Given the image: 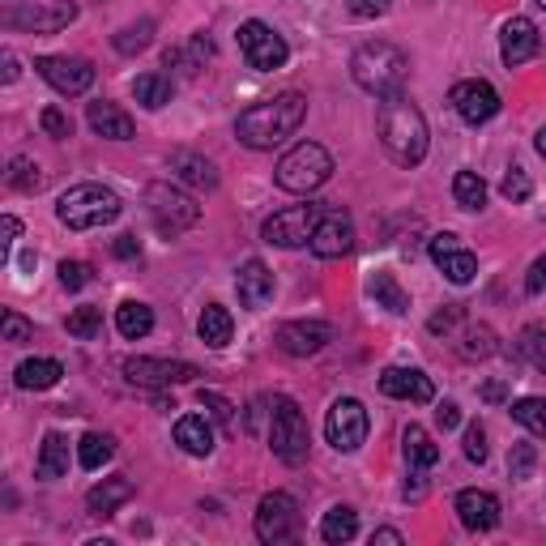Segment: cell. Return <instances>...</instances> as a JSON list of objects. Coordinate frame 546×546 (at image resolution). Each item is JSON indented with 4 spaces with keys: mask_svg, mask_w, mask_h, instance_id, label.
I'll list each match as a JSON object with an SVG mask.
<instances>
[{
    "mask_svg": "<svg viewBox=\"0 0 546 546\" xmlns=\"http://www.w3.org/2000/svg\"><path fill=\"white\" fill-rule=\"evenodd\" d=\"M376 133H380L384 154H389L397 167H419L423 158H427V146H431V137H427V120H423V111L410 103V94H406V90L384 94V99H380V111H376Z\"/></svg>",
    "mask_w": 546,
    "mask_h": 546,
    "instance_id": "cell-1",
    "label": "cell"
},
{
    "mask_svg": "<svg viewBox=\"0 0 546 546\" xmlns=\"http://www.w3.org/2000/svg\"><path fill=\"white\" fill-rule=\"evenodd\" d=\"M303 116H308V99L299 90H286V94H273L265 103H252L248 111H239L235 120V137L244 141L248 150H273L282 146L286 137L299 133Z\"/></svg>",
    "mask_w": 546,
    "mask_h": 546,
    "instance_id": "cell-2",
    "label": "cell"
},
{
    "mask_svg": "<svg viewBox=\"0 0 546 546\" xmlns=\"http://www.w3.org/2000/svg\"><path fill=\"white\" fill-rule=\"evenodd\" d=\"M350 77H355L359 90L384 99V94H397L401 86H406L410 56L401 52L397 43H389V39H372V43H363L359 52L350 56Z\"/></svg>",
    "mask_w": 546,
    "mask_h": 546,
    "instance_id": "cell-3",
    "label": "cell"
},
{
    "mask_svg": "<svg viewBox=\"0 0 546 546\" xmlns=\"http://www.w3.org/2000/svg\"><path fill=\"white\" fill-rule=\"evenodd\" d=\"M56 218L69 231H99L120 218V197L103 184H77L56 201Z\"/></svg>",
    "mask_w": 546,
    "mask_h": 546,
    "instance_id": "cell-4",
    "label": "cell"
},
{
    "mask_svg": "<svg viewBox=\"0 0 546 546\" xmlns=\"http://www.w3.org/2000/svg\"><path fill=\"white\" fill-rule=\"evenodd\" d=\"M329 175H333V154L325 146H316V141H299L295 150H286L278 158L273 180H278L282 192H299V197H308V192H316L320 184H329Z\"/></svg>",
    "mask_w": 546,
    "mask_h": 546,
    "instance_id": "cell-5",
    "label": "cell"
},
{
    "mask_svg": "<svg viewBox=\"0 0 546 546\" xmlns=\"http://www.w3.org/2000/svg\"><path fill=\"white\" fill-rule=\"evenodd\" d=\"M269 448H273V457L286 461V465L308 461L312 436H308V419H303L295 397H273V406H269Z\"/></svg>",
    "mask_w": 546,
    "mask_h": 546,
    "instance_id": "cell-6",
    "label": "cell"
},
{
    "mask_svg": "<svg viewBox=\"0 0 546 546\" xmlns=\"http://www.w3.org/2000/svg\"><path fill=\"white\" fill-rule=\"evenodd\" d=\"M146 214H150L158 235L175 239V235H184L188 227H197L201 222V205L192 201L188 192L171 188V184H150L146 188Z\"/></svg>",
    "mask_w": 546,
    "mask_h": 546,
    "instance_id": "cell-7",
    "label": "cell"
},
{
    "mask_svg": "<svg viewBox=\"0 0 546 546\" xmlns=\"http://www.w3.org/2000/svg\"><path fill=\"white\" fill-rule=\"evenodd\" d=\"M325 210H329V205H316V201L286 205V210L269 214L261 222V239H265V244H273V248H308L316 227H320V218H325Z\"/></svg>",
    "mask_w": 546,
    "mask_h": 546,
    "instance_id": "cell-8",
    "label": "cell"
},
{
    "mask_svg": "<svg viewBox=\"0 0 546 546\" xmlns=\"http://www.w3.org/2000/svg\"><path fill=\"white\" fill-rule=\"evenodd\" d=\"M239 52H244V60L252 64L256 73H273V69H282V64L291 60V47H286V39L273 26L256 22V18L239 26Z\"/></svg>",
    "mask_w": 546,
    "mask_h": 546,
    "instance_id": "cell-9",
    "label": "cell"
},
{
    "mask_svg": "<svg viewBox=\"0 0 546 546\" xmlns=\"http://www.w3.org/2000/svg\"><path fill=\"white\" fill-rule=\"evenodd\" d=\"M325 440L337 453H359L367 440V410L359 397H337L325 414Z\"/></svg>",
    "mask_w": 546,
    "mask_h": 546,
    "instance_id": "cell-10",
    "label": "cell"
},
{
    "mask_svg": "<svg viewBox=\"0 0 546 546\" xmlns=\"http://www.w3.org/2000/svg\"><path fill=\"white\" fill-rule=\"evenodd\" d=\"M295 534H299V504L286 491H269L256 504V538L278 546V542H291Z\"/></svg>",
    "mask_w": 546,
    "mask_h": 546,
    "instance_id": "cell-11",
    "label": "cell"
},
{
    "mask_svg": "<svg viewBox=\"0 0 546 546\" xmlns=\"http://www.w3.org/2000/svg\"><path fill=\"white\" fill-rule=\"evenodd\" d=\"M35 69L56 94H64V99H77V94H86L94 86V69L82 56H39Z\"/></svg>",
    "mask_w": 546,
    "mask_h": 546,
    "instance_id": "cell-12",
    "label": "cell"
},
{
    "mask_svg": "<svg viewBox=\"0 0 546 546\" xmlns=\"http://www.w3.org/2000/svg\"><path fill=\"white\" fill-rule=\"evenodd\" d=\"M448 103H453V111L465 120V124H487L500 116V90H495L491 82H483V77H470V82H457L453 94H448Z\"/></svg>",
    "mask_w": 546,
    "mask_h": 546,
    "instance_id": "cell-13",
    "label": "cell"
},
{
    "mask_svg": "<svg viewBox=\"0 0 546 546\" xmlns=\"http://www.w3.org/2000/svg\"><path fill=\"white\" fill-rule=\"evenodd\" d=\"M124 376L133 384H150V389H163V384H188L201 376V367H192L184 359H128Z\"/></svg>",
    "mask_w": 546,
    "mask_h": 546,
    "instance_id": "cell-14",
    "label": "cell"
},
{
    "mask_svg": "<svg viewBox=\"0 0 546 546\" xmlns=\"http://www.w3.org/2000/svg\"><path fill=\"white\" fill-rule=\"evenodd\" d=\"M329 342H333V325H325V320H286L278 329V350H286L291 359L320 355Z\"/></svg>",
    "mask_w": 546,
    "mask_h": 546,
    "instance_id": "cell-15",
    "label": "cell"
},
{
    "mask_svg": "<svg viewBox=\"0 0 546 546\" xmlns=\"http://www.w3.org/2000/svg\"><path fill=\"white\" fill-rule=\"evenodd\" d=\"M312 256H320V261H337V256H346L350 248H355V222H350L346 210H325V218H320V227L312 235Z\"/></svg>",
    "mask_w": 546,
    "mask_h": 546,
    "instance_id": "cell-16",
    "label": "cell"
},
{
    "mask_svg": "<svg viewBox=\"0 0 546 546\" xmlns=\"http://www.w3.org/2000/svg\"><path fill=\"white\" fill-rule=\"evenodd\" d=\"M431 261L444 269V278L453 286H470L474 273H478V256L470 248H461L457 235H431Z\"/></svg>",
    "mask_w": 546,
    "mask_h": 546,
    "instance_id": "cell-17",
    "label": "cell"
},
{
    "mask_svg": "<svg viewBox=\"0 0 546 546\" xmlns=\"http://www.w3.org/2000/svg\"><path fill=\"white\" fill-rule=\"evenodd\" d=\"M380 393L397 397V401H419V406H427V401H436V384H431V376L419 372V367H384V372H380Z\"/></svg>",
    "mask_w": 546,
    "mask_h": 546,
    "instance_id": "cell-18",
    "label": "cell"
},
{
    "mask_svg": "<svg viewBox=\"0 0 546 546\" xmlns=\"http://www.w3.org/2000/svg\"><path fill=\"white\" fill-rule=\"evenodd\" d=\"M457 517L470 534H491V529L500 525V500H495L491 491L470 487V491L457 495Z\"/></svg>",
    "mask_w": 546,
    "mask_h": 546,
    "instance_id": "cell-19",
    "label": "cell"
},
{
    "mask_svg": "<svg viewBox=\"0 0 546 546\" xmlns=\"http://www.w3.org/2000/svg\"><path fill=\"white\" fill-rule=\"evenodd\" d=\"M538 47H542V39H538V26L529 22V18H508V22H504V35H500V56H504L508 69H521L525 60H534V56H538Z\"/></svg>",
    "mask_w": 546,
    "mask_h": 546,
    "instance_id": "cell-20",
    "label": "cell"
},
{
    "mask_svg": "<svg viewBox=\"0 0 546 546\" xmlns=\"http://www.w3.org/2000/svg\"><path fill=\"white\" fill-rule=\"evenodd\" d=\"M235 291H239V303L244 308H265V303L273 299V273H269V265L265 261H244L239 265V273H235Z\"/></svg>",
    "mask_w": 546,
    "mask_h": 546,
    "instance_id": "cell-21",
    "label": "cell"
},
{
    "mask_svg": "<svg viewBox=\"0 0 546 546\" xmlns=\"http://www.w3.org/2000/svg\"><path fill=\"white\" fill-rule=\"evenodd\" d=\"M77 18V5L60 0V5H47V9H22V13H9V26H22V30H35V35H56Z\"/></svg>",
    "mask_w": 546,
    "mask_h": 546,
    "instance_id": "cell-22",
    "label": "cell"
},
{
    "mask_svg": "<svg viewBox=\"0 0 546 546\" xmlns=\"http://www.w3.org/2000/svg\"><path fill=\"white\" fill-rule=\"evenodd\" d=\"M137 495V487H133V478H124V474H116V478H103L99 487H90V495H86V508L94 512V517H111L120 504H128Z\"/></svg>",
    "mask_w": 546,
    "mask_h": 546,
    "instance_id": "cell-23",
    "label": "cell"
},
{
    "mask_svg": "<svg viewBox=\"0 0 546 546\" xmlns=\"http://www.w3.org/2000/svg\"><path fill=\"white\" fill-rule=\"evenodd\" d=\"M171 171H175V180H184L188 188H197V192H210L218 188V171L210 158H201V154H192V150H180L171 158Z\"/></svg>",
    "mask_w": 546,
    "mask_h": 546,
    "instance_id": "cell-24",
    "label": "cell"
},
{
    "mask_svg": "<svg viewBox=\"0 0 546 546\" xmlns=\"http://www.w3.org/2000/svg\"><path fill=\"white\" fill-rule=\"evenodd\" d=\"M175 444H180L188 457H210L214 453V427H210V419H201V414H184V419L175 423Z\"/></svg>",
    "mask_w": 546,
    "mask_h": 546,
    "instance_id": "cell-25",
    "label": "cell"
},
{
    "mask_svg": "<svg viewBox=\"0 0 546 546\" xmlns=\"http://www.w3.org/2000/svg\"><path fill=\"white\" fill-rule=\"evenodd\" d=\"M86 120H90L94 133L107 137V141H128V137H133V116L120 111L116 103H90Z\"/></svg>",
    "mask_w": 546,
    "mask_h": 546,
    "instance_id": "cell-26",
    "label": "cell"
},
{
    "mask_svg": "<svg viewBox=\"0 0 546 546\" xmlns=\"http://www.w3.org/2000/svg\"><path fill=\"white\" fill-rule=\"evenodd\" d=\"M64 376V367L56 359H26L18 363V372H13V384L26 393H43V389H56Z\"/></svg>",
    "mask_w": 546,
    "mask_h": 546,
    "instance_id": "cell-27",
    "label": "cell"
},
{
    "mask_svg": "<svg viewBox=\"0 0 546 546\" xmlns=\"http://www.w3.org/2000/svg\"><path fill=\"white\" fill-rule=\"evenodd\" d=\"M401 444H406V461H410V470H431V465L440 461V444L431 440L419 423H410L406 431H401Z\"/></svg>",
    "mask_w": 546,
    "mask_h": 546,
    "instance_id": "cell-28",
    "label": "cell"
},
{
    "mask_svg": "<svg viewBox=\"0 0 546 546\" xmlns=\"http://www.w3.org/2000/svg\"><path fill=\"white\" fill-rule=\"evenodd\" d=\"M116 457V436H103V431H86L82 440H77V465L82 470H103V465Z\"/></svg>",
    "mask_w": 546,
    "mask_h": 546,
    "instance_id": "cell-29",
    "label": "cell"
},
{
    "mask_svg": "<svg viewBox=\"0 0 546 546\" xmlns=\"http://www.w3.org/2000/svg\"><path fill=\"white\" fill-rule=\"evenodd\" d=\"M35 474H39V478H60V474H69V440H64L60 431H47V436H43Z\"/></svg>",
    "mask_w": 546,
    "mask_h": 546,
    "instance_id": "cell-30",
    "label": "cell"
},
{
    "mask_svg": "<svg viewBox=\"0 0 546 546\" xmlns=\"http://www.w3.org/2000/svg\"><path fill=\"white\" fill-rule=\"evenodd\" d=\"M197 333H201V342H205V346L222 350V346L231 342V333H235V320H231L227 308H218V303H210V308L201 312V320H197Z\"/></svg>",
    "mask_w": 546,
    "mask_h": 546,
    "instance_id": "cell-31",
    "label": "cell"
},
{
    "mask_svg": "<svg viewBox=\"0 0 546 546\" xmlns=\"http://www.w3.org/2000/svg\"><path fill=\"white\" fill-rule=\"evenodd\" d=\"M154 329V312L146 303H120L116 308V333L128 337V342H141V337H150Z\"/></svg>",
    "mask_w": 546,
    "mask_h": 546,
    "instance_id": "cell-32",
    "label": "cell"
},
{
    "mask_svg": "<svg viewBox=\"0 0 546 546\" xmlns=\"http://www.w3.org/2000/svg\"><path fill=\"white\" fill-rule=\"evenodd\" d=\"M359 534V512L355 508H346V504H337L325 512V521H320V538L333 542V546H342Z\"/></svg>",
    "mask_w": 546,
    "mask_h": 546,
    "instance_id": "cell-33",
    "label": "cell"
},
{
    "mask_svg": "<svg viewBox=\"0 0 546 546\" xmlns=\"http://www.w3.org/2000/svg\"><path fill=\"white\" fill-rule=\"evenodd\" d=\"M367 295L376 299V308L393 312V316L410 312V299H406V291H401V286H397V278H393V273H376V278L367 282Z\"/></svg>",
    "mask_w": 546,
    "mask_h": 546,
    "instance_id": "cell-34",
    "label": "cell"
},
{
    "mask_svg": "<svg viewBox=\"0 0 546 546\" xmlns=\"http://www.w3.org/2000/svg\"><path fill=\"white\" fill-rule=\"evenodd\" d=\"M171 94H175V86H171V77H163V73H141L137 82H133V99L141 107H150V111L167 107Z\"/></svg>",
    "mask_w": 546,
    "mask_h": 546,
    "instance_id": "cell-35",
    "label": "cell"
},
{
    "mask_svg": "<svg viewBox=\"0 0 546 546\" xmlns=\"http://www.w3.org/2000/svg\"><path fill=\"white\" fill-rule=\"evenodd\" d=\"M495 350H500V346H495L491 325H465L457 333V355L461 359H491Z\"/></svg>",
    "mask_w": 546,
    "mask_h": 546,
    "instance_id": "cell-36",
    "label": "cell"
},
{
    "mask_svg": "<svg viewBox=\"0 0 546 546\" xmlns=\"http://www.w3.org/2000/svg\"><path fill=\"white\" fill-rule=\"evenodd\" d=\"M453 197H457L461 210L478 214V210L487 205V184H483V175H478V171H457V175H453Z\"/></svg>",
    "mask_w": 546,
    "mask_h": 546,
    "instance_id": "cell-37",
    "label": "cell"
},
{
    "mask_svg": "<svg viewBox=\"0 0 546 546\" xmlns=\"http://www.w3.org/2000/svg\"><path fill=\"white\" fill-rule=\"evenodd\" d=\"M512 419H517L529 436H542L546 440V397H521L512 401Z\"/></svg>",
    "mask_w": 546,
    "mask_h": 546,
    "instance_id": "cell-38",
    "label": "cell"
},
{
    "mask_svg": "<svg viewBox=\"0 0 546 546\" xmlns=\"http://www.w3.org/2000/svg\"><path fill=\"white\" fill-rule=\"evenodd\" d=\"M103 333V308H77L69 316V337H77V342H90V337H99Z\"/></svg>",
    "mask_w": 546,
    "mask_h": 546,
    "instance_id": "cell-39",
    "label": "cell"
},
{
    "mask_svg": "<svg viewBox=\"0 0 546 546\" xmlns=\"http://www.w3.org/2000/svg\"><path fill=\"white\" fill-rule=\"evenodd\" d=\"M150 35H154V22H137V26H128L116 35V52L120 56H133V52H146L150 47Z\"/></svg>",
    "mask_w": 546,
    "mask_h": 546,
    "instance_id": "cell-40",
    "label": "cell"
},
{
    "mask_svg": "<svg viewBox=\"0 0 546 546\" xmlns=\"http://www.w3.org/2000/svg\"><path fill=\"white\" fill-rule=\"evenodd\" d=\"M9 184L22 188V192H39L43 188L39 163H30V158H13V163H9Z\"/></svg>",
    "mask_w": 546,
    "mask_h": 546,
    "instance_id": "cell-41",
    "label": "cell"
},
{
    "mask_svg": "<svg viewBox=\"0 0 546 546\" xmlns=\"http://www.w3.org/2000/svg\"><path fill=\"white\" fill-rule=\"evenodd\" d=\"M500 192H504V197H508L512 205H521V201L534 197V180H529V171H525V167H512V171L504 175V180H500Z\"/></svg>",
    "mask_w": 546,
    "mask_h": 546,
    "instance_id": "cell-42",
    "label": "cell"
},
{
    "mask_svg": "<svg viewBox=\"0 0 546 546\" xmlns=\"http://www.w3.org/2000/svg\"><path fill=\"white\" fill-rule=\"evenodd\" d=\"M534 444H512V453H508V478H517V483H525L529 474H534Z\"/></svg>",
    "mask_w": 546,
    "mask_h": 546,
    "instance_id": "cell-43",
    "label": "cell"
},
{
    "mask_svg": "<svg viewBox=\"0 0 546 546\" xmlns=\"http://www.w3.org/2000/svg\"><path fill=\"white\" fill-rule=\"evenodd\" d=\"M197 401H201L205 410H210V419H214V423L231 427V419H235V406H231V401L222 397V393H214V389H201V393H197Z\"/></svg>",
    "mask_w": 546,
    "mask_h": 546,
    "instance_id": "cell-44",
    "label": "cell"
},
{
    "mask_svg": "<svg viewBox=\"0 0 546 546\" xmlns=\"http://www.w3.org/2000/svg\"><path fill=\"white\" fill-rule=\"evenodd\" d=\"M90 265L86 261H60V286L64 291H82V286H90Z\"/></svg>",
    "mask_w": 546,
    "mask_h": 546,
    "instance_id": "cell-45",
    "label": "cell"
},
{
    "mask_svg": "<svg viewBox=\"0 0 546 546\" xmlns=\"http://www.w3.org/2000/svg\"><path fill=\"white\" fill-rule=\"evenodd\" d=\"M39 124H43V133L47 137H56V141H64V137H73V120L64 116L60 107H47L43 116H39Z\"/></svg>",
    "mask_w": 546,
    "mask_h": 546,
    "instance_id": "cell-46",
    "label": "cell"
},
{
    "mask_svg": "<svg viewBox=\"0 0 546 546\" xmlns=\"http://www.w3.org/2000/svg\"><path fill=\"white\" fill-rule=\"evenodd\" d=\"M465 457H470L474 465L487 461V427H483V423H470V427H465Z\"/></svg>",
    "mask_w": 546,
    "mask_h": 546,
    "instance_id": "cell-47",
    "label": "cell"
},
{
    "mask_svg": "<svg viewBox=\"0 0 546 546\" xmlns=\"http://www.w3.org/2000/svg\"><path fill=\"white\" fill-rule=\"evenodd\" d=\"M30 337H35V325H30V320H22L18 312H5V342H9V346H26Z\"/></svg>",
    "mask_w": 546,
    "mask_h": 546,
    "instance_id": "cell-48",
    "label": "cell"
},
{
    "mask_svg": "<svg viewBox=\"0 0 546 546\" xmlns=\"http://www.w3.org/2000/svg\"><path fill=\"white\" fill-rule=\"evenodd\" d=\"M461 320H465V312H461V303H448V308H444V312H436V316H431V320H427V329H431V333H436V337H440V333H453V329L461 325Z\"/></svg>",
    "mask_w": 546,
    "mask_h": 546,
    "instance_id": "cell-49",
    "label": "cell"
},
{
    "mask_svg": "<svg viewBox=\"0 0 546 546\" xmlns=\"http://www.w3.org/2000/svg\"><path fill=\"white\" fill-rule=\"evenodd\" d=\"M346 5H350V13H355V18L372 22V18H384V13H389L393 0H346Z\"/></svg>",
    "mask_w": 546,
    "mask_h": 546,
    "instance_id": "cell-50",
    "label": "cell"
},
{
    "mask_svg": "<svg viewBox=\"0 0 546 546\" xmlns=\"http://www.w3.org/2000/svg\"><path fill=\"white\" fill-rule=\"evenodd\" d=\"M525 291H529V295H546V252L538 256L534 265H529V273H525Z\"/></svg>",
    "mask_w": 546,
    "mask_h": 546,
    "instance_id": "cell-51",
    "label": "cell"
},
{
    "mask_svg": "<svg viewBox=\"0 0 546 546\" xmlns=\"http://www.w3.org/2000/svg\"><path fill=\"white\" fill-rule=\"evenodd\" d=\"M111 252H116L120 261H141V244H137V235H120L116 244H111Z\"/></svg>",
    "mask_w": 546,
    "mask_h": 546,
    "instance_id": "cell-52",
    "label": "cell"
},
{
    "mask_svg": "<svg viewBox=\"0 0 546 546\" xmlns=\"http://www.w3.org/2000/svg\"><path fill=\"white\" fill-rule=\"evenodd\" d=\"M436 423H440L444 431L461 427V406H457V401H440V410H436Z\"/></svg>",
    "mask_w": 546,
    "mask_h": 546,
    "instance_id": "cell-53",
    "label": "cell"
},
{
    "mask_svg": "<svg viewBox=\"0 0 546 546\" xmlns=\"http://www.w3.org/2000/svg\"><path fill=\"white\" fill-rule=\"evenodd\" d=\"M504 397H508V384H504V380L483 384V401H504Z\"/></svg>",
    "mask_w": 546,
    "mask_h": 546,
    "instance_id": "cell-54",
    "label": "cell"
},
{
    "mask_svg": "<svg viewBox=\"0 0 546 546\" xmlns=\"http://www.w3.org/2000/svg\"><path fill=\"white\" fill-rule=\"evenodd\" d=\"M529 359H534V367H538V372L546 376V337H542V342L529 346Z\"/></svg>",
    "mask_w": 546,
    "mask_h": 546,
    "instance_id": "cell-55",
    "label": "cell"
},
{
    "mask_svg": "<svg viewBox=\"0 0 546 546\" xmlns=\"http://www.w3.org/2000/svg\"><path fill=\"white\" fill-rule=\"evenodd\" d=\"M372 542H389V546H401L406 538H401L397 529H376V534H372Z\"/></svg>",
    "mask_w": 546,
    "mask_h": 546,
    "instance_id": "cell-56",
    "label": "cell"
},
{
    "mask_svg": "<svg viewBox=\"0 0 546 546\" xmlns=\"http://www.w3.org/2000/svg\"><path fill=\"white\" fill-rule=\"evenodd\" d=\"M5 82H18V56L5 52Z\"/></svg>",
    "mask_w": 546,
    "mask_h": 546,
    "instance_id": "cell-57",
    "label": "cell"
},
{
    "mask_svg": "<svg viewBox=\"0 0 546 546\" xmlns=\"http://www.w3.org/2000/svg\"><path fill=\"white\" fill-rule=\"evenodd\" d=\"M5 235H9V244H13V239H18V235H22V222H18V218H13V214L5 218Z\"/></svg>",
    "mask_w": 546,
    "mask_h": 546,
    "instance_id": "cell-58",
    "label": "cell"
},
{
    "mask_svg": "<svg viewBox=\"0 0 546 546\" xmlns=\"http://www.w3.org/2000/svg\"><path fill=\"white\" fill-rule=\"evenodd\" d=\"M534 150H538V154H542V158H546V128H542V133H538V137H534Z\"/></svg>",
    "mask_w": 546,
    "mask_h": 546,
    "instance_id": "cell-59",
    "label": "cell"
},
{
    "mask_svg": "<svg viewBox=\"0 0 546 546\" xmlns=\"http://www.w3.org/2000/svg\"><path fill=\"white\" fill-rule=\"evenodd\" d=\"M538 5H542V9H546V0H538Z\"/></svg>",
    "mask_w": 546,
    "mask_h": 546,
    "instance_id": "cell-60",
    "label": "cell"
}]
</instances>
